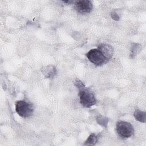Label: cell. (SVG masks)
<instances>
[{
	"instance_id": "30bf717a",
	"label": "cell",
	"mask_w": 146,
	"mask_h": 146,
	"mask_svg": "<svg viewBox=\"0 0 146 146\" xmlns=\"http://www.w3.org/2000/svg\"><path fill=\"white\" fill-rule=\"evenodd\" d=\"M96 121L98 124L100 125L103 126V127H106V125L108 123V119L102 116H99L97 117Z\"/></svg>"
},
{
	"instance_id": "277c9868",
	"label": "cell",
	"mask_w": 146,
	"mask_h": 146,
	"mask_svg": "<svg viewBox=\"0 0 146 146\" xmlns=\"http://www.w3.org/2000/svg\"><path fill=\"white\" fill-rule=\"evenodd\" d=\"M116 129L117 134L122 138H129L132 136L134 132L132 124L127 121H119L116 123Z\"/></svg>"
},
{
	"instance_id": "5bb4252c",
	"label": "cell",
	"mask_w": 146,
	"mask_h": 146,
	"mask_svg": "<svg viewBox=\"0 0 146 146\" xmlns=\"http://www.w3.org/2000/svg\"><path fill=\"white\" fill-rule=\"evenodd\" d=\"M63 2H64V3H73V2H72V1H63Z\"/></svg>"
},
{
	"instance_id": "7c38bea8",
	"label": "cell",
	"mask_w": 146,
	"mask_h": 146,
	"mask_svg": "<svg viewBox=\"0 0 146 146\" xmlns=\"http://www.w3.org/2000/svg\"><path fill=\"white\" fill-rule=\"evenodd\" d=\"M74 84L76 86V87L78 88V89L85 86V85L83 84V83L82 81H80L79 79H76V80L74 82Z\"/></svg>"
},
{
	"instance_id": "3957f363",
	"label": "cell",
	"mask_w": 146,
	"mask_h": 146,
	"mask_svg": "<svg viewBox=\"0 0 146 146\" xmlns=\"http://www.w3.org/2000/svg\"><path fill=\"white\" fill-rule=\"evenodd\" d=\"M86 55L92 63L97 66H101L108 61L102 51L98 48L90 50Z\"/></svg>"
},
{
	"instance_id": "6da1fadb",
	"label": "cell",
	"mask_w": 146,
	"mask_h": 146,
	"mask_svg": "<svg viewBox=\"0 0 146 146\" xmlns=\"http://www.w3.org/2000/svg\"><path fill=\"white\" fill-rule=\"evenodd\" d=\"M79 96L80 104L84 107L90 108L96 103L94 93L85 86L79 88Z\"/></svg>"
},
{
	"instance_id": "7a4b0ae2",
	"label": "cell",
	"mask_w": 146,
	"mask_h": 146,
	"mask_svg": "<svg viewBox=\"0 0 146 146\" xmlns=\"http://www.w3.org/2000/svg\"><path fill=\"white\" fill-rule=\"evenodd\" d=\"M15 111L22 117H29L34 112L33 105L25 100H19L15 103Z\"/></svg>"
},
{
	"instance_id": "ba28073f",
	"label": "cell",
	"mask_w": 146,
	"mask_h": 146,
	"mask_svg": "<svg viewBox=\"0 0 146 146\" xmlns=\"http://www.w3.org/2000/svg\"><path fill=\"white\" fill-rule=\"evenodd\" d=\"M135 119L139 121L140 122L145 123L146 120V113L144 111H141L140 110H137L134 112L133 113Z\"/></svg>"
},
{
	"instance_id": "8fae6325",
	"label": "cell",
	"mask_w": 146,
	"mask_h": 146,
	"mask_svg": "<svg viewBox=\"0 0 146 146\" xmlns=\"http://www.w3.org/2000/svg\"><path fill=\"white\" fill-rule=\"evenodd\" d=\"M135 45H132L131 46V55H135L136 54H137V50L139 51H140V49H141V47H140V45L137 43H134Z\"/></svg>"
},
{
	"instance_id": "9c48e42d",
	"label": "cell",
	"mask_w": 146,
	"mask_h": 146,
	"mask_svg": "<svg viewBox=\"0 0 146 146\" xmlns=\"http://www.w3.org/2000/svg\"><path fill=\"white\" fill-rule=\"evenodd\" d=\"M98 141V136L95 133H91L84 143V145H94Z\"/></svg>"
},
{
	"instance_id": "52a82bcc",
	"label": "cell",
	"mask_w": 146,
	"mask_h": 146,
	"mask_svg": "<svg viewBox=\"0 0 146 146\" xmlns=\"http://www.w3.org/2000/svg\"><path fill=\"white\" fill-rule=\"evenodd\" d=\"M42 72L46 78H52L56 74V70L54 66L48 65L44 67L42 69Z\"/></svg>"
},
{
	"instance_id": "4fadbf2b",
	"label": "cell",
	"mask_w": 146,
	"mask_h": 146,
	"mask_svg": "<svg viewBox=\"0 0 146 146\" xmlns=\"http://www.w3.org/2000/svg\"><path fill=\"white\" fill-rule=\"evenodd\" d=\"M111 16L112 17V18L115 21H119V16L118 15V14L117 13H116L115 12H112L111 14Z\"/></svg>"
},
{
	"instance_id": "8992f818",
	"label": "cell",
	"mask_w": 146,
	"mask_h": 146,
	"mask_svg": "<svg viewBox=\"0 0 146 146\" xmlns=\"http://www.w3.org/2000/svg\"><path fill=\"white\" fill-rule=\"evenodd\" d=\"M98 48L102 51L103 54L108 60L112 57L114 50L113 47L110 44L102 43L98 46Z\"/></svg>"
},
{
	"instance_id": "5b68a950",
	"label": "cell",
	"mask_w": 146,
	"mask_h": 146,
	"mask_svg": "<svg viewBox=\"0 0 146 146\" xmlns=\"http://www.w3.org/2000/svg\"><path fill=\"white\" fill-rule=\"evenodd\" d=\"M75 7L76 11L80 14H87L90 13L93 8L91 1L88 0H80L76 1Z\"/></svg>"
}]
</instances>
